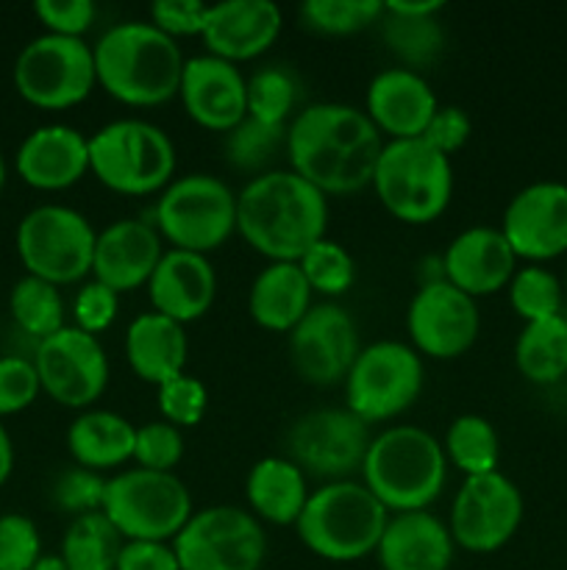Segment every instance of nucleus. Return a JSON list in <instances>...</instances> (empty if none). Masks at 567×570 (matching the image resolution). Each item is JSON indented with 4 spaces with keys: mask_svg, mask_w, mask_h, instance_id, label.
I'll list each match as a JSON object with an SVG mask.
<instances>
[{
    "mask_svg": "<svg viewBox=\"0 0 567 570\" xmlns=\"http://www.w3.org/2000/svg\"><path fill=\"white\" fill-rule=\"evenodd\" d=\"M300 271H304L306 282H309L311 293L322 295H342L348 293L350 284L356 278V262L345 245L337 239L322 237L320 243L311 245L304 256L298 259Z\"/></svg>",
    "mask_w": 567,
    "mask_h": 570,
    "instance_id": "nucleus-41",
    "label": "nucleus"
},
{
    "mask_svg": "<svg viewBox=\"0 0 567 570\" xmlns=\"http://www.w3.org/2000/svg\"><path fill=\"white\" fill-rule=\"evenodd\" d=\"M206 404H209L206 384L192 373L183 371L159 384V410L172 426H198L203 421Z\"/></svg>",
    "mask_w": 567,
    "mask_h": 570,
    "instance_id": "nucleus-42",
    "label": "nucleus"
},
{
    "mask_svg": "<svg viewBox=\"0 0 567 570\" xmlns=\"http://www.w3.org/2000/svg\"><path fill=\"white\" fill-rule=\"evenodd\" d=\"M381 131L350 104H309L287 126L289 167L326 195L359 193L372 184Z\"/></svg>",
    "mask_w": 567,
    "mask_h": 570,
    "instance_id": "nucleus-1",
    "label": "nucleus"
},
{
    "mask_svg": "<svg viewBox=\"0 0 567 570\" xmlns=\"http://www.w3.org/2000/svg\"><path fill=\"white\" fill-rule=\"evenodd\" d=\"M98 83L94 53L81 37L42 33L20 50L14 61V87L39 109H67Z\"/></svg>",
    "mask_w": 567,
    "mask_h": 570,
    "instance_id": "nucleus-13",
    "label": "nucleus"
},
{
    "mask_svg": "<svg viewBox=\"0 0 567 570\" xmlns=\"http://www.w3.org/2000/svg\"><path fill=\"white\" fill-rule=\"evenodd\" d=\"M295 104H298V81L287 67L267 65L248 78V115L256 120L287 126Z\"/></svg>",
    "mask_w": 567,
    "mask_h": 570,
    "instance_id": "nucleus-38",
    "label": "nucleus"
},
{
    "mask_svg": "<svg viewBox=\"0 0 567 570\" xmlns=\"http://www.w3.org/2000/svg\"><path fill=\"white\" fill-rule=\"evenodd\" d=\"M306 473L287 456H265L256 462L245 482V495L256 518L270 523H298L306 501H309Z\"/></svg>",
    "mask_w": 567,
    "mask_h": 570,
    "instance_id": "nucleus-31",
    "label": "nucleus"
},
{
    "mask_svg": "<svg viewBox=\"0 0 567 570\" xmlns=\"http://www.w3.org/2000/svg\"><path fill=\"white\" fill-rule=\"evenodd\" d=\"M122 534L103 510L72 518L61 540V560L72 570H115L122 549Z\"/></svg>",
    "mask_w": 567,
    "mask_h": 570,
    "instance_id": "nucleus-34",
    "label": "nucleus"
},
{
    "mask_svg": "<svg viewBox=\"0 0 567 570\" xmlns=\"http://www.w3.org/2000/svg\"><path fill=\"white\" fill-rule=\"evenodd\" d=\"M359 332L350 312L339 304H311L289 332V360L304 382L328 387L345 382L359 356Z\"/></svg>",
    "mask_w": 567,
    "mask_h": 570,
    "instance_id": "nucleus-17",
    "label": "nucleus"
},
{
    "mask_svg": "<svg viewBox=\"0 0 567 570\" xmlns=\"http://www.w3.org/2000/svg\"><path fill=\"white\" fill-rule=\"evenodd\" d=\"M523 521V493L500 471L467 476L450 504V538L472 554H489L515 538Z\"/></svg>",
    "mask_w": 567,
    "mask_h": 570,
    "instance_id": "nucleus-16",
    "label": "nucleus"
},
{
    "mask_svg": "<svg viewBox=\"0 0 567 570\" xmlns=\"http://www.w3.org/2000/svg\"><path fill=\"white\" fill-rule=\"evenodd\" d=\"M281 26V9L272 0H222L209 6L200 37L211 56L237 65L265 53L278 39Z\"/></svg>",
    "mask_w": 567,
    "mask_h": 570,
    "instance_id": "nucleus-24",
    "label": "nucleus"
},
{
    "mask_svg": "<svg viewBox=\"0 0 567 570\" xmlns=\"http://www.w3.org/2000/svg\"><path fill=\"white\" fill-rule=\"evenodd\" d=\"M33 14L39 17L48 33H61V37H81L89 31L98 17L92 0H37Z\"/></svg>",
    "mask_w": 567,
    "mask_h": 570,
    "instance_id": "nucleus-48",
    "label": "nucleus"
},
{
    "mask_svg": "<svg viewBox=\"0 0 567 570\" xmlns=\"http://www.w3.org/2000/svg\"><path fill=\"white\" fill-rule=\"evenodd\" d=\"M103 495H106V479L98 471L89 468H67L59 473L53 484V501L64 512L72 515H87V512L103 510Z\"/></svg>",
    "mask_w": 567,
    "mask_h": 570,
    "instance_id": "nucleus-45",
    "label": "nucleus"
},
{
    "mask_svg": "<svg viewBox=\"0 0 567 570\" xmlns=\"http://www.w3.org/2000/svg\"><path fill=\"white\" fill-rule=\"evenodd\" d=\"M384 14V0H306L300 20L311 31L345 37L376 26Z\"/></svg>",
    "mask_w": 567,
    "mask_h": 570,
    "instance_id": "nucleus-39",
    "label": "nucleus"
},
{
    "mask_svg": "<svg viewBox=\"0 0 567 570\" xmlns=\"http://www.w3.org/2000/svg\"><path fill=\"white\" fill-rule=\"evenodd\" d=\"M117 312H120V293L106 287L98 278L83 284L76 295V304H72L76 326L81 328V332L94 334V337L115 323Z\"/></svg>",
    "mask_w": 567,
    "mask_h": 570,
    "instance_id": "nucleus-47",
    "label": "nucleus"
},
{
    "mask_svg": "<svg viewBox=\"0 0 567 570\" xmlns=\"http://www.w3.org/2000/svg\"><path fill=\"white\" fill-rule=\"evenodd\" d=\"M6 184V161H3V154H0V189H3Z\"/></svg>",
    "mask_w": 567,
    "mask_h": 570,
    "instance_id": "nucleus-54",
    "label": "nucleus"
},
{
    "mask_svg": "<svg viewBox=\"0 0 567 570\" xmlns=\"http://www.w3.org/2000/svg\"><path fill=\"white\" fill-rule=\"evenodd\" d=\"M442 451L445 460L454 462L465 476H484V473L498 471V432L481 415H459L450 421Z\"/></svg>",
    "mask_w": 567,
    "mask_h": 570,
    "instance_id": "nucleus-35",
    "label": "nucleus"
},
{
    "mask_svg": "<svg viewBox=\"0 0 567 570\" xmlns=\"http://www.w3.org/2000/svg\"><path fill=\"white\" fill-rule=\"evenodd\" d=\"M370 440V426L348 406L304 412L284 434L287 460H292L306 476L328 482H342L354 471H361Z\"/></svg>",
    "mask_w": 567,
    "mask_h": 570,
    "instance_id": "nucleus-14",
    "label": "nucleus"
},
{
    "mask_svg": "<svg viewBox=\"0 0 567 570\" xmlns=\"http://www.w3.org/2000/svg\"><path fill=\"white\" fill-rule=\"evenodd\" d=\"M161 254V234L153 223L142 217H122L98 232L92 273L115 293H131L150 282Z\"/></svg>",
    "mask_w": 567,
    "mask_h": 570,
    "instance_id": "nucleus-21",
    "label": "nucleus"
},
{
    "mask_svg": "<svg viewBox=\"0 0 567 570\" xmlns=\"http://www.w3.org/2000/svg\"><path fill=\"white\" fill-rule=\"evenodd\" d=\"M137 426L109 410H87L67 429V449L76 465L89 471H109L133 460Z\"/></svg>",
    "mask_w": 567,
    "mask_h": 570,
    "instance_id": "nucleus-30",
    "label": "nucleus"
},
{
    "mask_svg": "<svg viewBox=\"0 0 567 570\" xmlns=\"http://www.w3.org/2000/svg\"><path fill=\"white\" fill-rule=\"evenodd\" d=\"M478 328H481V312L476 298L445 278L422 284L406 309L411 348L434 360H454L465 354L476 343Z\"/></svg>",
    "mask_w": 567,
    "mask_h": 570,
    "instance_id": "nucleus-18",
    "label": "nucleus"
},
{
    "mask_svg": "<svg viewBox=\"0 0 567 570\" xmlns=\"http://www.w3.org/2000/svg\"><path fill=\"white\" fill-rule=\"evenodd\" d=\"M500 232L509 239L517 259L531 265L567 250V184L534 181L506 204Z\"/></svg>",
    "mask_w": 567,
    "mask_h": 570,
    "instance_id": "nucleus-19",
    "label": "nucleus"
},
{
    "mask_svg": "<svg viewBox=\"0 0 567 570\" xmlns=\"http://www.w3.org/2000/svg\"><path fill=\"white\" fill-rule=\"evenodd\" d=\"M517 371L531 384H556L567 376V317L526 323L515 343Z\"/></svg>",
    "mask_w": 567,
    "mask_h": 570,
    "instance_id": "nucleus-33",
    "label": "nucleus"
},
{
    "mask_svg": "<svg viewBox=\"0 0 567 570\" xmlns=\"http://www.w3.org/2000/svg\"><path fill=\"white\" fill-rule=\"evenodd\" d=\"M42 560V538L31 518L9 512L0 518V570H33Z\"/></svg>",
    "mask_w": 567,
    "mask_h": 570,
    "instance_id": "nucleus-44",
    "label": "nucleus"
},
{
    "mask_svg": "<svg viewBox=\"0 0 567 570\" xmlns=\"http://www.w3.org/2000/svg\"><path fill=\"white\" fill-rule=\"evenodd\" d=\"M372 187L389 215L404 223H431L448 209L454 195L450 156L422 137L389 139L378 156Z\"/></svg>",
    "mask_w": 567,
    "mask_h": 570,
    "instance_id": "nucleus-7",
    "label": "nucleus"
},
{
    "mask_svg": "<svg viewBox=\"0 0 567 570\" xmlns=\"http://www.w3.org/2000/svg\"><path fill=\"white\" fill-rule=\"evenodd\" d=\"M565 289H567V276H565Z\"/></svg>",
    "mask_w": 567,
    "mask_h": 570,
    "instance_id": "nucleus-55",
    "label": "nucleus"
},
{
    "mask_svg": "<svg viewBox=\"0 0 567 570\" xmlns=\"http://www.w3.org/2000/svg\"><path fill=\"white\" fill-rule=\"evenodd\" d=\"M192 495L176 473L128 468L106 479L103 515L122 540L170 543L192 518Z\"/></svg>",
    "mask_w": 567,
    "mask_h": 570,
    "instance_id": "nucleus-8",
    "label": "nucleus"
},
{
    "mask_svg": "<svg viewBox=\"0 0 567 570\" xmlns=\"http://www.w3.org/2000/svg\"><path fill=\"white\" fill-rule=\"evenodd\" d=\"M94 239L98 232L87 215L72 206L42 204L17 226V254L28 276L61 287L92 273Z\"/></svg>",
    "mask_w": 567,
    "mask_h": 570,
    "instance_id": "nucleus-10",
    "label": "nucleus"
},
{
    "mask_svg": "<svg viewBox=\"0 0 567 570\" xmlns=\"http://www.w3.org/2000/svg\"><path fill=\"white\" fill-rule=\"evenodd\" d=\"M281 148H287V126L261 122L250 115L226 134V145H222L228 165L239 173H253V176L265 173V167Z\"/></svg>",
    "mask_w": 567,
    "mask_h": 570,
    "instance_id": "nucleus-37",
    "label": "nucleus"
},
{
    "mask_svg": "<svg viewBox=\"0 0 567 570\" xmlns=\"http://www.w3.org/2000/svg\"><path fill=\"white\" fill-rule=\"evenodd\" d=\"M178 95L187 115L211 131L228 134L248 117V78L220 56H189Z\"/></svg>",
    "mask_w": 567,
    "mask_h": 570,
    "instance_id": "nucleus-20",
    "label": "nucleus"
},
{
    "mask_svg": "<svg viewBox=\"0 0 567 570\" xmlns=\"http://www.w3.org/2000/svg\"><path fill=\"white\" fill-rule=\"evenodd\" d=\"M33 570H72L70 566H67L64 560H61L59 554H50V557H42V560L37 562V568Z\"/></svg>",
    "mask_w": 567,
    "mask_h": 570,
    "instance_id": "nucleus-53",
    "label": "nucleus"
},
{
    "mask_svg": "<svg viewBox=\"0 0 567 570\" xmlns=\"http://www.w3.org/2000/svg\"><path fill=\"white\" fill-rule=\"evenodd\" d=\"M517 271V256L500 228L470 226L456 234L442 254L445 282L470 298L493 295L509 287Z\"/></svg>",
    "mask_w": 567,
    "mask_h": 570,
    "instance_id": "nucleus-22",
    "label": "nucleus"
},
{
    "mask_svg": "<svg viewBox=\"0 0 567 570\" xmlns=\"http://www.w3.org/2000/svg\"><path fill=\"white\" fill-rule=\"evenodd\" d=\"M189 340L181 323L159 315V312H142L131 321L126 332V356L131 371L148 384H165L167 379L178 376L187 367Z\"/></svg>",
    "mask_w": 567,
    "mask_h": 570,
    "instance_id": "nucleus-28",
    "label": "nucleus"
},
{
    "mask_svg": "<svg viewBox=\"0 0 567 570\" xmlns=\"http://www.w3.org/2000/svg\"><path fill=\"white\" fill-rule=\"evenodd\" d=\"M39 373L26 356H0V415H14L37 401Z\"/></svg>",
    "mask_w": 567,
    "mask_h": 570,
    "instance_id": "nucleus-46",
    "label": "nucleus"
},
{
    "mask_svg": "<svg viewBox=\"0 0 567 570\" xmlns=\"http://www.w3.org/2000/svg\"><path fill=\"white\" fill-rule=\"evenodd\" d=\"M115 570H181L172 543L156 540H126Z\"/></svg>",
    "mask_w": 567,
    "mask_h": 570,
    "instance_id": "nucleus-51",
    "label": "nucleus"
},
{
    "mask_svg": "<svg viewBox=\"0 0 567 570\" xmlns=\"http://www.w3.org/2000/svg\"><path fill=\"white\" fill-rule=\"evenodd\" d=\"M456 543L448 523L434 512H392L378 540V562L384 570H448Z\"/></svg>",
    "mask_w": 567,
    "mask_h": 570,
    "instance_id": "nucleus-27",
    "label": "nucleus"
},
{
    "mask_svg": "<svg viewBox=\"0 0 567 570\" xmlns=\"http://www.w3.org/2000/svg\"><path fill=\"white\" fill-rule=\"evenodd\" d=\"M387 521L389 510L365 482L342 479L311 490L295 529L311 554L328 562H356L378 549Z\"/></svg>",
    "mask_w": 567,
    "mask_h": 570,
    "instance_id": "nucleus-5",
    "label": "nucleus"
},
{
    "mask_svg": "<svg viewBox=\"0 0 567 570\" xmlns=\"http://www.w3.org/2000/svg\"><path fill=\"white\" fill-rule=\"evenodd\" d=\"M33 365L44 393L56 404L72 410L94 404L109 384V356L103 343L78 326H64L39 340Z\"/></svg>",
    "mask_w": 567,
    "mask_h": 570,
    "instance_id": "nucleus-15",
    "label": "nucleus"
},
{
    "mask_svg": "<svg viewBox=\"0 0 567 570\" xmlns=\"http://www.w3.org/2000/svg\"><path fill=\"white\" fill-rule=\"evenodd\" d=\"M561 282L543 265H526L515 271L509 282L511 309L526 323L548 321L561 315Z\"/></svg>",
    "mask_w": 567,
    "mask_h": 570,
    "instance_id": "nucleus-40",
    "label": "nucleus"
},
{
    "mask_svg": "<svg viewBox=\"0 0 567 570\" xmlns=\"http://www.w3.org/2000/svg\"><path fill=\"white\" fill-rule=\"evenodd\" d=\"M11 468H14V445H11L6 426L0 423V484L11 476Z\"/></svg>",
    "mask_w": 567,
    "mask_h": 570,
    "instance_id": "nucleus-52",
    "label": "nucleus"
},
{
    "mask_svg": "<svg viewBox=\"0 0 567 570\" xmlns=\"http://www.w3.org/2000/svg\"><path fill=\"white\" fill-rule=\"evenodd\" d=\"M11 317L31 337L44 340L64 328V298L56 284L37 276H22L9 298Z\"/></svg>",
    "mask_w": 567,
    "mask_h": 570,
    "instance_id": "nucleus-36",
    "label": "nucleus"
},
{
    "mask_svg": "<svg viewBox=\"0 0 567 570\" xmlns=\"http://www.w3.org/2000/svg\"><path fill=\"white\" fill-rule=\"evenodd\" d=\"M328 195L287 167L250 178L237 195V232L270 262H298L326 237Z\"/></svg>",
    "mask_w": 567,
    "mask_h": 570,
    "instance_id": "nucleus-2",
    "label": "nucleus"
},
{
    "mask_svg": "<svg viewBox=\"0 0 567 570\" xmlns=\"http://www.w3.org/2000/svg\"><path fill=\"white\" fill-rule=\"evenodd\" d=\"M98 83L128 106H159L178 95L183 53L150 20L115 22L92 48Z\"/></svg>",
    "mask_w": 567,
    "mask_h": 570,
    "instance_id": "nucleus-3",
    "label": "nucleus"
},
{
    "mask_svg": "<svg viewBox=\"0 0 567 570\" xmlns=\"http://www.w3.org/2000/svg\"><path fill=\"white\" fill-rule=\"evenodd\" d=\"M183 456L181 429L167 421H150L137 426V440H133V460L139 468L148 471L172 473V468Z\"/></svg>",
    "mask_w": 567,
    "mask_h": 570,
    "instance_id": "nucleus-43",
    "label": "nucleus"
},
{
    "mask_svg": "<svg viewBox=\"0 0 567 570\" xmlns=\"http://www.w3.org/2000/svg\"><path fill=\"white\" fill-rule=\"evenodd\" d=\"M381 39L389 53L400 59V67L420 72L434 65L445 48V28L439 14H406L384 0V14L378 20Z\"/></svg>",
    "mask_w": 567,
    "mask_h": 570,
    "instance_id": "nucleus-32",
    "label": "nucleus"
},
{
    "mask_svg": "<svg viewBox=\"0 0 567 570\" xmlns=\"http://www.w3.org/2000/svg\"><path fill=\"white\" fill-rule=\"evenodd\" d=\"M361 476L389 512L428 510L442 493L448 460L431 432L404 423L370 440Z\"/></svg>",
    "mask_w": 567,
    "mask_h": 570,
    "instance_id": "nucleus-4",
    "label": "nucleus"
},
{
    "mask_svg": "<svg viewBox=\"0 0 567 570\" xmlns=\"http://www.w3.org/2000/svg\"><path fill=\"white\" fill-rule=\"evenodd\" d=\"M437 106L431 83L409 67H387L367 83V117L392 139L422 137Z\"/></svg>",
    "mask_w": 567,
    "mask_h": 570,
    "instance_id": "nucleus-25",
    "label": "nucleus"
},
{
    "mask_svg": "<svg viewBox=\"0 0 567 570\" xmlns=\"http://www.w3.org/2000/svg\"><path fill=\"white\" fill-rule=\"evenodd\" d=\"M206 11L209 6L200 0H156L150 3V22L172 39L189 37V33H203Z\"/></svg>",
    "mask_w": 567,
    "mask_h": 570,
    "instance_id": "nucleus-50",
    "label": "nucleus"
},
{
    "mask_svg": "<svg viewBox=\"0 0 567 570\" xmlns=\"http://www.w3.org/2000/svg\"><path fill=\"white\" fill-rule=\"evenodd\" d=\"M470 115L461 106H437L434 117L428 120L426 131H422V139L431 148H437L439 154L450 156L465 148L467 139H470Z\"/></svg>",
    "mask_w": 567,
    "mask_h": 570,
    "instance_id": "nucleus-49",
    "label": "nucleus"
},
{
    "mask_svg": "<svg viewBox=\"0 0 567 570\" xmlns=\"http://www.w3.org/2000/svg\"><path fill=\"white\" fill-rule=\"evenodd\" d=\"M89 170L115 193L150 195L172 181L176 145L156 122L120 117L89 137Z\"/></svg>",
    "mask_w": 567,
    "mask_h": 570,
    "instance_id": "nucleus-6",
    "label": "nucleus"
},
{
    "mask_svg": "<svg viewBox=\"0 0 567 570\" xmlns=\"http://www.w3.org/2000/svg\"><path fill=\"white\" fill-rule=\"evenodd\" d=\"M89 170V137L64 122L39 126L17 150V173L37 189H67Z\"/></svg>",
    "mask_w": 567,
    "mask_h": 570,
    "instance_id": "nucleus-26",
    "label": "nucleus"
},
{
    "mask_svg": "<svg viewBox=\"0 0 567 570\" xmlns=\"http://www.w3.org/2000/svg\"><path fill=\"white\" fill-rule=\"evenodd\" d=\"M422 390V360L411 345L376 340L365 345L345 379V406L361 421H389L417 401Z\"/></svg>",
    "mask_w": 567,
    "mask_h": 570,
    "instance_id": "nucleus-12",
    "label": "nucleus"
},
{
    "mask_svg": "<svg viewBox=\"0 0 567 570\" xmlns=\"http://www.w3.org/2000/svg\"><path fill=\"white\" fill-rule=\"evenodd\" d=\"M150 306L176 323L203 317L217 298V271L206 254L170 248L148 282Z\"/></svg>",
    "mask_w": 567,
    "mask_h": 570,
    "instance_id": "nucleus-23",
    "label": "nucleus"
},
{
    "mask_svg": "<svg viewBox=\"0 0 567 570\" xmlns=\"http://www.w3.org/2000/svg\"><path fill=\"white\" fill-rule=\"evenodd\" d=\"M311 309V287L298 262H270L250 284L248 312L261 328L292 332Z\"/></svg>",
    "mask_w": 567,
    "mask_h": 570,
    "instance_id": "nucleus-29",
    "label": "nucleus"
},
{
    "mask_svg": "<svg viewBox=\"0 0 567 570\" xmlns=\"http://www.w3.org/2000/svg\"><path fill=\"white\" fill-rule=\"evenodd\" d=\"M172 549L181 570H261L267 534L253 512L217 504L192 512Z\"/></svg>",
    "mask_w": 567,
    "mask_h": 570,
    "instance_id": "nucleus-11",
    "label": "nucleus"
},
{
    "mask_svg": "<svg viewBox=\"0 0 567 570\" xmlns=\"http://www.w3.org/2000/svg\"><path fill=\"white\" fill-rule=\"evenodd\" d=\"M153 217L172 248L209 254L237 232V193L211 173H187L167 184Z\"/></svg>",
    "mask_w": 567,
    "mask_h": 570,
    "instance_id": "nucleus-9",
    "label": "nucleus"
}]
</instances>
